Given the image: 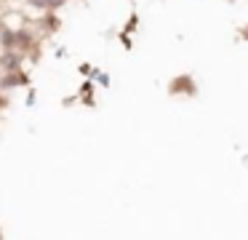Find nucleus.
<instances>
[{
  "mask_svg": "<svg viewBox=\"0 0 248 240\" xmlns=\"http://www.w3.org/2000/svg\"><path fill=\"white\" fill-rule=\"evenodd\" d=\"M168 91H171L173 96H179V94H184V96H195V94H198V85H195L192 75H179V78H173V80H171Z\"/></svg>",
  "mask_w": 248,
  "mask_h": 240,
  "instance_id": "obj_1",
  "label": "nucleus"
},
{
  "mask_svg": "<svg viewBox=\"0 0 248 240\" xmlns=\"http://www.w3.org/2000/svg\"><path fill=\"white\" fill-rule=\"evenodd\" d=\"M22 59H24L22 51H16V48H6V51L0 53V69H3V72L22 69Z\"/></svg>",
  "mask_w": 248,
  "mask_h": 240,
  "instance_id": "obj_2",
  "label": "nucleus"
},
{
  "mask_svg": "<svg viewBox=\"0 0 248 240\" xmlns=\"http://www.w3.org/2000/svg\"><path fill=\"white\" fill-rule=\"evenodd\" d=\"M30 78L27 72H22V69H14V72H3V80H0V85L3 88H14V85H27Z\"/></svg>",
  "mask_w": 248,
  "mask_h": 240,
  "instance_id": "obj_3",
  "label": "nucleus"
},
{
  "mask_svg": "<svg viewBox=\"0 0 248 240\" xmlns=\"http://www.w3.org/2000/svg\"><path fill=\"white\" fill-rule=\"evenodd\" d=\"M64 3L67 0H27V5H32L38 11H59Z\"/></svg>",
  "mask_w": 248,
  "mask_h": 240,
  "instance_id": "obj_4",
  "label": "nucleus"
},
{
  "mask_svg": "<svg viewBox=\"0 0 248 240\" xmlns=\"http://www.w3.org/2000/svg\"><path fill=\"white\" fill-rule=\"evenodd\" d=\"M3 104H6V96H0V107H3Z\"/></svg>",
  "mask_w": 248,
  "mask_h": 240,
  "instance_id": "obj_5",
  "label": "nucleus"
}]
</instances>
